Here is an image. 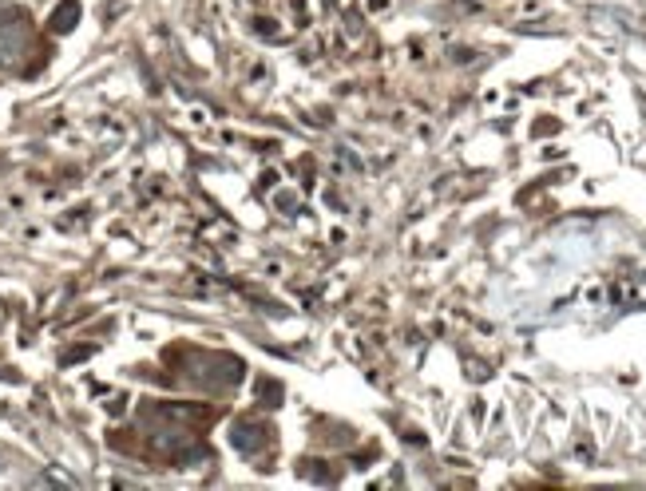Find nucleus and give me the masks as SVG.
Instances as JSON below:
<instances>
[{"instance_id": "nucleus-3", "label": "nucleus", "mask_w": 646, "mask_h": 491, "mask_svg": "<svg viewBox=\"0 0 646 491\" xmlns=\"http://www.w3.org/2000/svg\"><path fill=\"white\" fill-rule=\"evenodd\" d=\"M80 20V0H64L60 8L52 12V32H71Z\"/></svg>"}, {"instance_id": "nucleus-2", "label": "nucleus", "mask_w": 646, "mask_h": 491, "mask_svg": "<svg viewBox=\"0 0 646 491\" xmlns=\"http://www.w3.org/2000/svg\"><path fill=\"white\" fill-rule=\"evenodd\" d=\"M20 48H24L20 28H8V20H0V64L12 68V64L20 60Z\"/></svg>"}, {"instance_id": "nucleus-5", "label": "nucleus", "mask_w": 646, "mask_h": 491, "mask_svg": "<svg viewBox=\"0 0 646 491\" xmlns=\"http://www.w3.org/2000/svg\"><path fill=\"white\" fill-rule=\"evenodd\" d=\"M0 4H8V0H0Z\"/></svg>"}, {"instance_id": "nucleus-4", "label": "nucleus", "mask_w": 646, "mask_h": 491, "mask_svg": "<svg viewBox=\"0 0 646 491\" xmlns=\"http://www.w3.org/2000/svg\"><path fill=\"white\" fill-rule=\"evenodd\" d=\"M151 444L159 451H182V448H191V436H187V432H179V428H167V432H155Z\"/></svg>"}, {"instance_id": "nucleus-1", "label": "nucleus", "mask_w": 646, "mask_h": 491, "mask_svg": "<svg viewBox=\"0 0 646 491\" xmlns=\"http://www.w3.org/2000/svg\"><path fill=\"white\" fill-rule=\"evenodd\" d=\"M230 444L238 451H246V456H254L258 448H266V428H258V424H238V428L230 432Z\"/></svg>"}]
</instances>
